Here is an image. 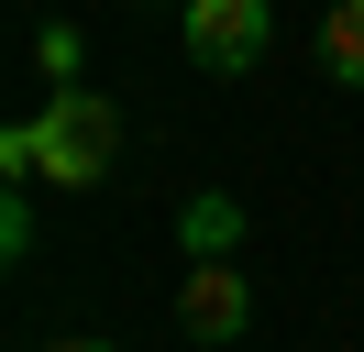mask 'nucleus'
I'll return each instance as SVG.
<instances>
[{"label":"nucleus","mask_w":364,"mask_h":352,"mask_svg":"<svg viewBox=\"0 0 364 352\" xmlns=\"http://www.w3.org/2000/svg\"><path fill=\"white\" fill-rule=\"evenodd\" d=\"M33 143H45V187H100L122 165V110L100 88H55L33 110Z\"/></svg>","instance_id":"1"},{"label":"nucleus","mask_w":364,"mask_h":352,"mask_svg":"<svg viewBox=\"0 0 364 352\" xmlns=\"http://www.w3.org/2000/svg\"><path fill=\"white\" fill-rule=\"evenodd\" d=\"M177 33H188V55H199L210 77H243V66H265L276 11L265 0H177Z\"/></svg>","instance_id":"2"},{"label":"nucleus","mask_w":364,"mask_h":352,"mask_svg":"<svg viewBox=\"0 0 364 352\" xmlns=\"http://www.w3.org/2000/svg\"><path fill=\"white\" fill-rule=\"evenodd\" d=\"M243 319H254L243 253H199V264L177 275V330H188V341H243Z\"/></svg>","instance_id":"3"},{"label":"nucleus","mask_w":364,"mask_h":352,"mask_svg":"<svg viewBox=\"0 0 364 352\" xmlns=\"http://www.w3.org/2000/svg\"><path fill=\"white\" fill-rule=\"evenodd\" d=\"M320 77L364 88V0H331V11H320Z\"/></svg>","instance_id":"4"},{"label":"nucleus","mask_w":364,"mask_h":352,"mask_svg":"<svg viewBox=\"0 0 364 352\" xmlns=\"http://www.w3.org/2000/svg\"><path fill=\"white\" fill-rule=\"evenodd\" d=\"M177 242H188V264H199V253H232V242H243V209H232V198H188Z\"/></svg>","instance_id":"5"},{"label":"nucleus","mask_w":364,"mask_h":352,"mask_svg":"<svg viewBox=\"0 0 364 352\" xmlns=\"http://www.w3.org/2000/svg\"><path fill=\"white\" fill-rule=\"evenodd\" d=\"M33 66H45L55 88H77V66H89V44H77V22H45V33H33Z\"/></svg>","instance_id":"6"},{"label":"nucleus","mask_w":364,"mask_h":352,"mask_svg":"<svg viewBox=\"0 0 364 352\" xmlns=\"http://www.w3.org/2000/svg\"><path fill=\"white\" fill-rule=\"evenodd\" d=\"M0 253H11V264H23V253H33V198H23V187L0 198Z\"/></svg>","instance_id":"7"},{"label":"nucleus","mask_w":364,"mask_h":352,"mask_svg":"<svg viewBox=\"0 0 364 352\" xmlns=\"http://www.w3.org/2000/svg\"><path fill=\"white\" fill-rule=\"evenodd\" d=\"M45 352H111V341H45Z\"/></svg>","instance_id":"8"}]
</instances>
